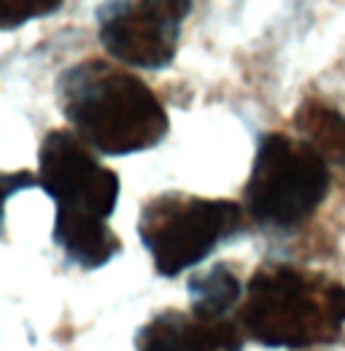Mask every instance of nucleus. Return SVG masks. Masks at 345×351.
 I'll return each mask as SVG.
<instances>
[{
	"label": "nucleus",
	"instance_id": "1",
	"mask_svg": "<svg viewBox=\"0 0 345 351\" xmlns=\"http://www.w3.org/2000/svg\"><path fill=\"white\" fill-rule=\"evenodd\" d=\"M65 119L86 146L103 154H135L168 135V114L159 97L129 71L84 60L57 82Z\"/></svg>",
	"mask_w": 345,
	"mask_h": 351
},
{
	"label": "nucleus",
	"instance_id": "2",
	"mask_svg": "<svg viewBox=\"0 0 345 351\" xmlns=\"http://www.w3.org/2000/svg\"><path fill=\"white\" fill-rule=\"evenodd\" d=\"M345 287L289 265L259 267L248 281L240 327L270 349H310L340 338Z\"/></svg>",
	"mask_w": 345,
	"mask_h": 351
},
{
	"label": "nucleus",
	"instance_id": "3",
	"mask_svg": "<svg viewBox=\"0 0 345 351\" xmlns=\"http://www.w3.org/2000/svg\"><path fill=\"white\" fill-rule=\"evenodd\" d=\"M329 192V162L305 141L270 132L259 141L246 184V211L261 227L292 230L307 221Z\"/></svg>",
	"mask_w": 345,
	"mask_h": 351
},
{
	"label": "nucleus",
	"instance_id": "4",
	"mask_svg": "<svg viewBox=\"0 0 345 351\" xmlns=\"http://www.w3.org/2000/svg\"><path fill=\"white\" fill-rule=\"evenodd\" d=\"M243 224L235 200H211L183 192H165L140 211L138 235L159 276H178L203 263Z\"/></svg>",
	"mask_w": 345,
	"mask_h": 351
},
{
	"label": "nucleus",
	"instance_id": "5",
	"mask_svg": "<svg viewBox=\"0 0 345 351\" xmlns=\"http://www.w3.org/2000/svg\"><path fill=\"white\" fill-rule=\"evenodd\" d=\"M76 132L54 130L38 152V184L54 200V219H105L119 203V176L100 165Z\"/></svg>",
	"mask_w": 345,
	"mask_h": 351
},
{
	"label": "nucleus",
	"instance_id": "6",
	"mask_svg": "<svg viewBox=\"0 0 345 351\" xmlns=\"http://www.w3.org/2000/svg\"><path fill=\"white\" fill-rule=\"evenodd\" d=\"M192 0H108L97 11L100 44L129 68L159 71L178 51Z\"/></svg>",
	"mask_w": 345,
	"mask_h": 351
},
{
	"label": "nucleus",
	"instance_id": "7",
	"mask_svg": "<svg viewBox=\"0 0 345 351\" xmlns=\"http://www.w3.org/2000/svg\"><path fill=\"white\" fill-rule=\"evenodd\" d=\"M140 335L159 338L178 351H243V332L227 316L208 319L197 313L165 311L154 316Z\"/></svg>",
	"mask_w": 345,
	"mask_h": 351
},
{
	"label": "nucleus",
	"instance_id": "8",
	"mask_svg": "<svg viewBox=\"0 0 345 351\" xmlns=\"http://www.w3.org/2000/svg\"><path fill=\"white\" fill-rule=\"evenodd\" d=\"M54 241L71 263L84 270L103 267L122 249V241L105 219H54Z\"/></svg>",
	"mask_w": 345,
	"mask_h": 351
},
{
	"label": "nucleus",
	"instance_id": "9",
	"mask_svg": "<svg viewBox=\"0 0 345 351\" xmlns=\"http://www.w3.org/2000/svg\"><path fill=\"white\" fill-rule=\"evenodd\" d=\"M294 125L300 130L302 141L310 143L329 165H337L345 181V117L332 108L329 103L305 100L297 114Z\"/></svg>",
	"mask_w": 345,
	"mask_h": 351
},
{
	"label": "nucleus",
	"instance_id": "10",
	"mask_svg": "<svg viewBox=\"0 0 345 351\" xmlns=\"http://www.w3.org/2000/svg\"><path fill=\"white\" fill-rule=\"evenodd\" d=\"M189 298H192V313L224 319L227 311L240 300V281L229 270V265H214L211 270L192 276Z\"/></svg>",
	"mask_w": 345,
	"mask_h": 351
},
{
	"label": "nucleus",
	"instance_id": "11",
	"mask_svg": "<svg viewBox=\"0 0 345 351\" xmlns=\"http://www.w3.org/2000/svg\"><path fill=\"white\" fill-rule=\"evenodd\" d=\"M62 5V0H0V27L14 30L30 19L49 16Z\"/></svg>",
	"mask_w": 345,
	"mask_h": 351
},
{
	"label": "nucleus",
	"instance_id": "12",
	"mask_svg": "<svg viewBox=\"0 0 345 351\" xmlns=\"http://www.w3.org/2000/svg\"><path fill=\"white\" fill-rule=\"evenodd\" d=\"M138 351H178L175 346L159 341V338H149V335H138Z\"/></svg>",
	"mask_w": 345,
	"mask_h": 351
},
{
	"label": "nucleus",
	"instance_id": "13",
	"mask_svg": "<svg viewBox=\"0 0 345 351\" xmlns=\"http://www.w3.org/2000/svg\"><path fill=\"white\" fill-rule=\"evenodd\" d=\"M19 184H22V186H30V184H33V178H30L27 173H22V176L8 173V176H5V195L11 197V195L16 192V186H19Z\"/></svg>",
	"mask_w": 345,
	"mask_h": 351
}]
</instances>
